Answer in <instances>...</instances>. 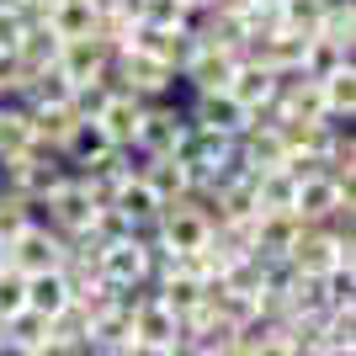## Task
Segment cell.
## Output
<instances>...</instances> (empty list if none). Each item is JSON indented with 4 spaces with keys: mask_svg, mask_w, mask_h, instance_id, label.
Segmentation results:
<instances>
[{
    "mask_svg": "<svg viewBox=\"0 0 356 356\" xmlns=\"http://www.w3.org/2000/svg\"><path fill=\"white\" fill-rule=\"evenodd\" d=\"M298 234H303V223L293 213H261L255 218V261H282Z\"/></svg>",
    "mask_w": 356,
    "mask_h": 356,
    "instance_id": "cell-13",
    "label": "cell"
},
{
    "mask_svg": "<svg viewBox=\"0 0 356 356\" xmlns=\"http://www.w3.org/2000/svg\"><path fill=\"white\" fill-rule=\"evenodd\" d=\"M22 32H27V16L22 11H0V54H16Z\"/></svg>",
    "mask_w": 356,
    "mask_h": 356,
    "instance_id": "cell-32",
    "label": "cell"
},
{
    "mask_svg": "<svg viewBox=\"0 0 356 356\" xmlns=\"http://www.w3.org/2000/svg\"><path fill=\"white\" fill-rule=\"evenodd\" d=\"M112 213H122L128 234H134V229H144V223L160 218V197H154L144 181L134 176V181H122V186H118V202H112Z\"/></svg>",
    "mask_w": 356,
    "mask_h": 356,
    "instance_id": "cell-18",
    "label": "cell"
},
{
    "mask_svg": "<svg viewBox=\"0 0 356 356\" xmlns=\"http://www.w3.org/2000/svg\"><path fill=\"white\" fill-rule=\"evenodd\" d=\"M90 218H96V208H90V197H86V186H80V176H70L59 192L38 208V223H48V229H54V234H64V239H70V234H86Z\"/></svg>",
    "mask_w": 356,
    "mask_h": 356,
    "instance_id": "cell-4",
    "label": "cell"
},
{
    "mask_svg": "<svg viewBox=\"0 0 356 356\" xmlns=\"http://www.w3.org/2000/svg\"><path fill=\"white\" fill-rule=\"evenodd\" d=\"M106 102H112V86H106V80H86V86H74V96H70V112H74L80 122H96Z\"/></svg>",
    "mask_w": 356,
    "mask_h": 356,
    "instance_id": "cell-28",
    "label": "cell"
},
{
    "mask_svg": "<svg viewBox=\"0 0 356 356\" xmlns=\"http://www.w3.org/2000/svg\"><path fill=\"white\" fill-rule=\"evenodd\" d=\"M181 6H186V11H208L213 0H181Z\"/></svg>",
    "mask_w": 356,
    "mask_h": 356,
    "instance_id": "cell-37",
    "label": "cell"
},
{
    "mask_svg": "<svg viewBox=\"0 0 356 356\" xmlns=\"http://www.w3.org/2000/svg\"><path fill=\"white\" fill-rule=\"evenodd\" d=\"M0 11H16V0H0Z\"/></svg>",
    "mask_w": 356,
    "mask_h": 356,
    "instance_id": "cell-40",
    "label": "cell"
},
{
    "mask_svg": "<svg viewBox=\"0 0 356 356\" xmlns=\"http://www.w3.org/2000/svg\"><path fill=\"white\" fill-rule=\"evenodd\" d=\"M282 261L293 271H303V277H330V271H341V266H356V239H335L325 229H303Z\"/></svg>",
    "mask_w": 356,
    "mask_h": 356,
    "instance_id": "cell-1",
    "label": "cell"
},
{
    "mask_svg": "<svg viewBox=\"0 0 356 356\" xmlns=\"http://www.w3.org/2000/svg\"><path fill=\"white\" fill-rule=\"evenodd\" d=\"M250 6H261V11H277V6H282V0H250Z\"/></svg>",
    "mask_w": 356,
    "mask_h": 356,
    "instance_id": "cell-39",
    "label": "cell"
},
{
    "mask_svg": "<svg viewBox=\"0 0 356 356\" xmlns=\"http://www.w3.org/2000/svg\"><path fill=\"white\" fill-rule=\"evenodd\" d=\"M208 356H245L239 346H223V351H208Z\"/></svg>",
    "mask_w": 356,
    "mask_h": 356,
    "instance_id": "cell-38",
    "label": "cell"
},
{
    "mask_svg": "<svg viewBox=\"0 0 356 356\" xmlns=\"http://www.w3.org/2000/svg\"><path fill=\"white\" fill-rule=\"evenodd\" d=\"M181 106H186L192 128H213V134H229V138L245 134V106L229 102V90H218V96H181Z\"/></svg>",
    "mask_w": 356,
    "mask_h": 356,
    "instance_id": "cell-7",
    "label": "cell"
},
{
    "mask_svg": "<svg viewBox=\"0 0 356 356\" xmlns=\"http://www.w3.org/2000/svg\"><path fill=\"white\" fill-rule=\"evenodd\" d=\"M0 356H32L27 346H16V341H6V335H0Z\"/></svg>",
    "mask_w": 356,
    "mask_h": 356,
    "instance_id": "cell-36",
    "label": "cell"
},
{
    "mask_svg": "<svg viewBox=\"0 0 356 356\" xmlns=\"http://www.w3.org/2000/svg\"><path fill=\"white\" fill-rule=\"evenodd\" d=\"M32 356H90V346H86V341H80V346H70V341H54V335H48V341L38 346Z\"/></svg>",
    "mask_w": 356,
    "mask_h": 356,
    "instance_id": "cell-33",
    "label": "cell"
},
{
    "mask_svg": "<svg viewBox=\"0 0 356 356\" xmlns=\"http://www.w3.org/2000/svg\"><path fill=\"white\" fill-rule=\"evenodd\" d=\"M106 154H112V144H106V134L96 128V122H80V128H74V138H70V144L59 149V160L70 165L74 176H86V170H96V165H102Z\"/></svg>",
    "mask_w": 356,
    "mask_h": 356,
    "instance_id": "cell-15",
    "label": "cell"
},
{
    "mask_svg": "<svg viewBox=\"0 0 356 356\" xmlns=\"http://www.w3.org/2000/svg\"><path fill=\"white\" fill-rule=\"evenodd\" d=\"M118 356H165V346H144V341H128Z\"/></svg>",
    "mask_w": 356,
    "mask_h": 356,
    "instance_id": "cell-35",
    "label": "cell"
},
{
    "mask_svg": "<svg viewBox=\"0 0 356 356\" xmlns=\"http://www.w3.org/2000/svg\"><path fill=\"white\" fill-rule=\"evenodd\" d=\"M325 356H356V351H325Z\"/></svg>",
    "mask_w": 356,
    "mask_h": 356,
    "instance_id": "cell-41",
    "label": "cell"
},
{
    "mask_svg": "<svg viewBox=\"0 0 356 356\" xmlns=\"http://www.w3.org/2000/svg\"><path fill=\"white\" fill-rule=\"evenodd\" d=\"M102 277L112 287H134V282H149V261H144V245L134 234L128 239H112L102 250Z\"/></svg>",
    "mask_w": 356,
    "mask_h": 356,
    "instance_id": "cell-11",
    "label": "cell"
},
{
    "mask_svg": "<svg viewBox=\"0 0 356 356\" xmlns=\"http://www.w3.org/2000/svg\"><path fill=\"white\" fill-rule=\"evenodd\" d=\"M325 298L330 309H356V266H341L325 277Z\"/></svg>",
    "mask_w": 356,
    "mask_h": 356,
    "instance_id": "cell-31",
    "label": "cell"
},
{
    "mask_svg": "<svg viewBox=\"0 0 356 356\" xmlns=\"http://www.w3.org/2000/svg\"><path fill=\"white\" fill-rule=\"evenodd\" d=\"M27 309V277H22V271H0V325H6V319H11V314H22Z\"/></svg>",
    "mask_w": 356,
    "mask_h": 356,
    "instance_id": "cell-30",
    "label": "cell"
},
{
    "mask_svg": "<svg viewBox=\"0 0 356 356\" xmlns=\"http://www.w3.org/2000/svg\"><path fill=\"white\" fill-rule=\"evenodd\" d=\"M106 64H112V48H106L102 38H74V43L59 48V64H54V70H59L70 86H86V80H102Z\"/></svg>",
    "mask_w": 356,
    "mask_h": 356,
    "instance_id": "cell-8",
    "label": "cell"
},
{
    "mask_svg": "<svg viewBox=\"0 0 356 356\" xmlns=\"http://www.w3.org/2000/svg\"><path fill=\"white\" fill-rule=\"evenodd\" d=\"M346 197H356V192H341V186H330L325 176H309V181H298V197H293V218L303 223V229H314V223H325L330 213L341 208Z\"/></svg>",
    "mask_w": 356,
    "mask_h": 356,
    "instance_id": "cell-10",
    "label": "cell"
},
{
    "mask_svg": "<svg viewBox=\"0 0 356 356\" xmlns=\"http://www.w3.org/2000/svg\"><path fill=\"white\" fill-rule=\"evenodd\" d=\"M208 239H213V223L197 208H186V202H165L160 208V245L170 255H192V250H202Z\"/></svg>",
    "mask_w": 356,
    "mask_h": 356,
    "instance_id": "cell-5",
    "label": "cell"
},
{
    "mask_svg": "<svg viewBox=\"0 0 356 356\" xmlns=\"http://www.w3.org/2000/svg\"><path fill=\"white\" fill-rule=\"evenodd\" d=\"M64 303H70V287H64L59 271H38V277H27V309H32V314L54 319Z\"/></svg>",
    "mask_w": 356,
    "mask_h": 356,
    "instance_id": "cell-23",
    "label": "cell"
},
{
    "mask_svg": "<svg viewBox=\"0 0 356 356\" xmlns=\"http://www.w3.org/2000/svg\"><path fill=\"white\" fill-rule=\"evenodd\" d=\"M346 64H356V48H341V43H330V38H309L303 43V74L309 80H325V74L346 70Z\"/></svg>",
    "mask_w": 356,
    "mask_h": 356,
    "instance_id": "cell-21",
    "label": "cell"
},
{
    "mask_svg": "<svg viewBox=\"0 0 356 356\" xmlns=\"http://www.w3.org/2000/svg\"><path fill=\"white\" fill-rule=\"evenodd\" d=\"M319 90H325V112L356 118V64H346V70L325 74V80H319Z\"/></svg>",
    "mask_w": 356,
    "mask_h": 356,
    "instance_id": "cell-25",
    "label": "cell"
},
{
    "mask_svg": "<svg viewBox=\"0 0 356 356\" xmlns=\"http://www.w3.org/2000/svg\"><path fill=\"white\" fill-rule=\"evenodd\" d=\"M277 102H282V122H325V90H319V80H303L298 90H287Z\"/></svg>",
    "mask_w": 356,
    "mask_h": 356,
    "instance_id": "cell-24",
    "label": "cell"
},
{
    "mask_svg": "<svg viewBox=\"0 0 356 356\" xmlns=\"http://www.w3.org/2000/svg\"><path fill=\"white\" fill-rule=\"evenodd\" d=\"M0 335L16 341V346H27V351H38V346L48 341V319H43V314H32V309H22V314H11V319L0 325Z\"/></svg>",
    "mask_w": 356,
    "mask_h": 356,
    "instance_id": "cell-27",
    "label": "cell"
},
{
    "mask_svg": "<svg viewBox=\"0 0 356 356\" xmlns=\"http://www.w3.org/2000/svg\"><path fill=\"white\" fill-rule=\"evenodd\" d=\"M239 154H245V165H250L255 176L287 165V144H282L277 128H245V134H239Z\"/></svg>",
    "mask_w": 356,
    "mask_h": 356,
    "instance_id": "cell-16",
    "label": "cell"
},
{
    "mask_svg": "<svg viewBox=\"0 0 356 356\" xmlns=\"http://www.w3.org/2000/svg\"><path fill=\"white\" fill-rule=\"evenodd\" d=\"M48 27L59 32L64 43H74V38H96V11H90L86 0H59V6L48 11Z\"/></svg>",
    "mask_w": 356,
    "mask_h": 356,
    "instance_id": "cell-22",
    "label": "cell"
},
{
    "mask_svg": "<svg viewBox=\"0 0 356 356\" xmlns=\"http://www.w3.org/2000/svg\"><path fill=\"white\" fill-rule=\"evenodd\" d=\"M128 319H134V341H144V346H165V351H170V346L181 341V319L165 309L160 298H149L144 309L128 314Z\"/></svg>",
    "mask_w": 356,
    "mask_h": 356,
    "instance_id": "cell-14",
    "label": "cell"
},
{
    "mask_svg": "<svg viewBox=\"0 0 356 356\" xmlns=\"http://www.w3.org/2000/svg\"><path fill=\"white\" fill-rule=\"evenodd\" d=\"M59 0H16V11L27 16V22H48V11H54Z\"/></svg>",
    "mask_w": 356,
    "mask_h": 356,
    "instance_id": "cell-34",
    "label": "cell"
},
{
    "mask_svg": "<svg viewBox=\"0 0 356 356\" xmlns=\"http://www.w3.org/2000/svg\"><path fill=\"white\" fill-rule=\"evenodd\" d=\"M128 341H134V319H128L122 309H106L102 319H90V335H86V346H90L96 356H118Z\"/></svg>",
    "mask_w": 356,
    "mask_h": 356,
    "instance_id": "cell-20",
    "label": "cell"
},
{
    "mask_svg": "<svg viewBox=\"0 0 356 356\" xmlns=\"http://www.w3.org/2000/svg\"><path fill=\"white\" fill-rule=\"evenodd\" d=\"M6 266L22 271V277H38V271H59L64 266V234H54L48 223L32 218L22 234L6 245Z\"/></svg>",
    "mask_w": 356,
    "mask_h": 356,
    "instance_id": "cell-2",
    "label": "cell"
},
{
    "mask_svg": "<svg viewBox=\"0 0 356 356\" xmlns=\"http://www.w3.org/2000/svg\"><path fill=\"white\" fill-rule=\"evenodd\" d=\"M138 122H144V102H138V96H128V90H112V102L102 106L96 128L106 134V144H112V149H134Z\"/></svg>",
    "mask_w": 356,
    "mask_h": 356,
    "instance_id": "cell-9",
    "label": "cell"
},
{
    "mask_svg": "<svg viewBox=\"0 0 356 356\" xmlns=\"http://www.w3.org/2000/svg\"><path fill=\"white\" fill-rule=\"evenodd\" d=\"M59 48H64V38L48 27V22H27L22 43H16V64H22L27 74H43V70L59 64Z\"/></svg>",
    "mask_w": 356,
    "mask_h": 356,
    "instance_id": "cell-12",
    "label": "cell"
},
{
    "mask_svg": "<svg viewBox=\"0 0 356 356\" xmlns=\"http://www.w3.org/2000/svg\"><path fill=\"white\" fill-rule=\"evenodd\" d=\"M48 335H54V341H70V346H80L90 335V319H86V309H80V303H64L59 314H54V319H48Z\"/></svg>",
    "mask_w": 356,
    "mask_h": 356,
    "instance_id": "cell-29",
    "label": "cell"
},
{
    "mask_svg": "<svg viewBox=\"0 0 356 356\" xmlns=\"http://www.w3.org/2000/svg\"><path fill=\"white\" fill-rule=\"evenodd\" d=\"M138 22L144 27H160V32H181L192 22V11L181 0H138Z\"/></svg>",
    "mask_w": 356,
    "mask_h": 356,
    "instance_id": "cell-26",
    "label": "cell"
},
{
    "mask_svg": "<svg viewBox=\"0 0 356 356\" xmlns=\"http://www.w3.org/2000/svg\"><path fill=\"white\" fill-rule=\"evenodd\" d=\"M32 144H38V138H32V112L16 106V102H0V165L22 160Z\"/></svg>",
    "mask_w": 356,
    "mask_h": 356,
    "instance_id": "cell-17",
    "label": "cell"
},
{
    "mask_svg": "<svg viewBox=\"0 0 356 356\" xmlns=\"http://www.w3.org/2000/svg\"><path fill=\"white\" fill-rule=\"evenodd\" d=\"M229 102L234 106H261V102H271V70L266 64H234V74H229Z\"/></svg>",
    "mask_w": 356,
    "mask_h": 356,
    "instance_id": "cell-19",
    "label": "cell"
},
{
    "mask_svg": "<svg viewBox=\"0 0 356 356\" xmlns=\"http://www.w3.org/2000/svg\"><path fill=\"white\" fill-rule=\"evenodd\" d=\"M186 128H192V122H186L181 96H170V102H144V122H138L134 149H138V154H149V160H160V154H170V149L181 144Z\"/></svg>",
    "mask_w": 356,
    "mask_h": 356,
    "instance_id": "cell-3",
    "label": "cell"
},
{
    "mask_svg": "<svg viewBox=\"0 0 356 356\" xmlns=\"http://www.w3.org/2000/svg\"><path fill=\"white\" fill-rule=\"evenodd\" d=\"M229 74H234V54L197 43V54L186 59V70H181L176 80H181L186 96H218V90H229Z\"/></svg>",
    "mask_w": 356,
    "mask_h": 356,
    "instance_id": "cell-6",
    "label": "cell"
}]
</instances>
